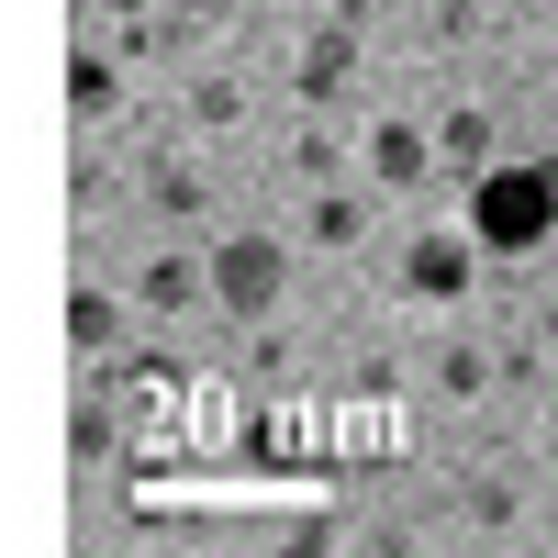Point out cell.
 <instances>
[{
    "mask_svg": "<svg viewBox=\"0 0 558 558\" xmlns=\"http://www.w3.org/2000/svg\"><path fill=\"white\" fill-rule=\"evenodd\" d=\"M470 235L492 257H525L558 235V157H514V168H481V191H470Z\"/></svg>",
    "mask_w": 558,
    "mask_h": 558,
    "instance_id": "1",
    "label": "cell"
},
{
    "mask_svg": "<svg viewBox=\"0 0 558 558\" xmlns=\"http://www.w3.org/2000/svg\"><path fill=\"white\" fill-rule=\"evenodd\" d=\"M368 168H380V191H413L436 157H425V134H413V123H380V134H368Z\"/></svg>",
    "mask_w": 558,
    "mask_h": 558,
    "instance_id": "4",
    "label": "cell"
},
{
    "mask_svg": "<svg viewBox=\"0 0 558 558\" xmlns=\"http://www.w3.org/2000/svg\"><path fill=\"white\" fill-rule=\"evenodd\" d=\"M68 347H112V302L101 291H68Z\"/></svg>",
    "mask_w": 558,
    "mask_h": 558,
    "instance_id": "7",
    "label": "cell"
},
{
    "mask_svg": "<svg viewBox=\"0 0 558 558\" xmlns=\"http://www.w3.org/2000/svg\"><path fill=\"white\" fill-rule=\"evenodd\" d=\"M347 68H357V34H313V57H302V89L324 101V89H347Z\"/></svg>",
    "mask_w": 558,
    "mask_h": 558,
    "instance_id": "5",
    "label": "cell"
},
{
    "mask_svg": "<svg viewBox=\"0 0 558 558\" xmlns=\"http://www.w3.org/2000/svg\"><path fill=\"white\" fill-rule=\"evenodd\" d=\"M470 246H481V235H470ZM470 246H458V235H413L402 279H413L425 302H458V291H470Z\"/></svg>",
    "mask_w": 558,
    "mask_h": 558,
    "instance_id": "3",
    "label": "cell"
},
{
    "mask_svg": "<svg viewBox=\"0 0 558 558\" xmlns=\"http://www.w3.org/2000/svg\"><path fill=\"white\" fill-rule=\"evenodd\" d=\"M279 291H291V257H279L268 235H223L213 246V302L223 313H268Z\"/></svg>",
    "mask_w": 558,
    "mask_h": 558,
    "instance_id": "2",
    "label": "cell"
},
{
    "mask_svg": "<svg viewBox=\"0 0 558 558\" xmlns=\"http://www.w3.org/2000/svg\"><path fill=\"white\" fill-rule=\"evenodd\" d=\"M68 101L78 112H112V57H68Z\"/></svg>",
    "mask_w": 558,
    "mask_h": 558,
    "instance_id": "6",
    "label": "cell"
},
{
    "mask_svg": "<svg viewBox=\"0 0 558 558\" xmlns=\"http://www.w3.org/2000/svg\"><path fill=\"white\" fill-rule=\"evenodd\" d=\"M101 12H146V0H101Z\"/></svg>",
    "mask_w": 558,
    "mask_h": 558,
    "instance_id": "8",
    "label": "cell"
}]
</instances>
